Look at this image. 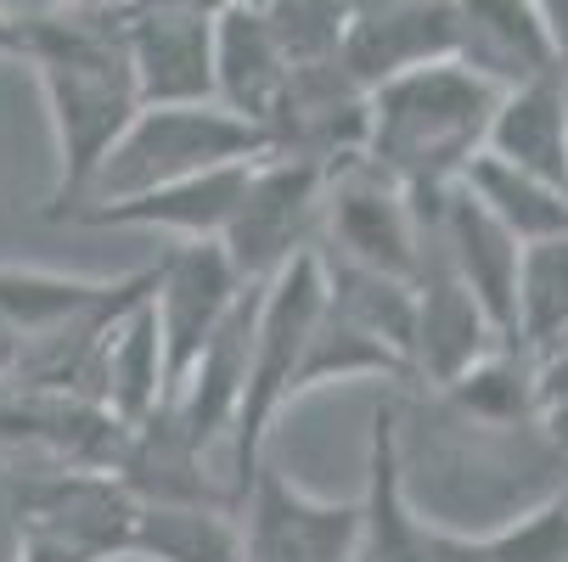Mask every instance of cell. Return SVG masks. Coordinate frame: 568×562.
I'll return each mask as SVG.
<instances>
[{
	"instance_id": "1",
	"label": "cell",
	"mask_w": 568,
	"mask_h": 562,
	"mask_svg": "<svg viewBox=\"0 0 568 562\" xmlns=\"http://www.w3.org/2000/svg\"><path fill=\"white\" fill-rule=\"evenodd\" d=\"M23 23V62L34 68L57 152L45 219H68L85 203L113 141L141 113V91L124 57L119 12H29Z\"/></svg>"
},
{
	"instance_id": "2",
	"label": "cell",
	"mask_w": 568,
	"mask_h": 562,
	"mask_svg": "<svg viewBox=\"0 0 568 562\" xmlns=\"http://www.w3.org/2000/svg\"><path fill=\"white\" fill-rule=\"evenodd\" d=\"M372 124H366V157L394 175L405 192H445L467 175V164L484 152L501 91L484 85L462 62H434L405 79L366 91Z\"/></svg>"
},
{
	"instance_id": "3",
	"label": "cell",
	"mask_w": 568,
	"mask_h": 562,
	"mask_svg": "<svg viewBox=\"0 0 568 562\" xmlns=\"http://www.w3.org/2000/svg\"><path fill=\"white\" fill-rule=\"evenodd\" d=\"M327 304V276L315 254H298L265 287H254L248 309V377H242V411L231 433V507L265 467V439L276 417L293 406V377L304 366V344L315 333V315Z\"/></svg>"
},
{
	"instance_id": "4",
	"label": "cell",
	"mask_w": 568,
	"mask_h": 562,
	"mask_svg": "<svg viewBox=\"0 0 568 562\" xmlns=\"http://www.w3.org/2000/svg\"><path fill=\"white\" fill-rule=\"evenodd\" d=\"M265 152H271V135L248 119L225 113L220 102L141 108L130 119V130L113 141V152L102 157V170H97V181H91L79 208L113 203V197H130V192H152V186H170V181H186V175H203V170L254 164Z\"/></svg>"
},
{
	"instance_id": "5",
	"label": "cell",
	"mask_w": 568,
	"mask_h": 562,
	"mask_svg": "<svg viewBox=\"0 0 568 562\" xmlns=\"http://www.w3.org/2000/svg\"><path fill=\"white\" fill-rule=\"evenodd\" d=\"M12 562H130L141 501L113 472H23L7 490Z\"/></svg>"
},
{
	"instance_id": "6",
	"label": "cell",
	"mask_w": 568,
	"mask_h": 562,
	"mask_svg": "<svg viewBox=\"0 0 568 562\" xmlns=\"http://www.w3.org/2000/svg\"><path fill=\"white\" fill-rule=\"evenodd\" d=\"M327 175L304 157L265 152L248 170V186L236 197V214L220 236L236 276L248 287H265L276 270H287L298 254H315L321 243V203H327Z\"/></svg>"
},
{
	"instance_id": "7",
	"label": "cell",
	"mask_w": 568,
	"mask_h": 562,
	"mask_svg": "<svg viewBox=\"0 0 568 562\" xmlns=\"http://www.w3.org/2000/svg\"><path fill=\"white\" fill-rule=\"evenodd\" d=\"M321 254L349 259L377 276L417 282L423 265V214L417 197L394 175H383L372 157L327 175V203H321Z\"/></svg>"
},
{
	"instance_id": "8",
	"label": "cell",
	"mask_w": 568,
	"mask_h": 562,
	"mask_svg": "<svg viewBox=\"0 0 568 562\" xmlns=\"http://www.w3.org/2000/svg\"><path fill=\"white\" fill-rule=\"evenodd\" d=\"M124 422L85 394L0 382V456L23 472H113Z\"/></svg>"
},
{
	"instance_id": "9",
	"label": "cell",
	"mask_w": 568,
	"mask_h": 562,
	"mask_svg": "<svg viewBox=\"0 0 568 562\" xmlns=\"http://www.w3.org/2000/svg\"><path fill=\"white\" fill-rule=\"evenodd\" d=\"M242 512V562H355L361 495L333 501L315 495L282 467H260L236 501Z\"/></svg>"
},
{
	"instance_id": "10",
	"label": "cell",
	"mask_w": 568,
	"mask_h": 562,
	"mask_svg": "<svg viewBox=\"0 0 568 562\" xmlns=\"http://www.w3.org/2000/svg\"><path fill=\"white\" fill-rule=\"evenodd\" d=\"M254 287L236 276L231 254L220 243H175L164 259L152 265V320H158V344H164V366H170V388L181 382V371L209 349V338L242 309Z\"/></svg>"
},
{
	"instance_id": "11",
	"label": "cell",
	"mask_w": 568,
	"mask_h": 562,
	"mask_svg": "<svg viewBox=\"0 0 568 562\" xmlns=\"http://www.w3.org/2000/svg\"><path fill=\"white\" fill-rule=\"evenodd\" d=\"M119 34L135 73L141 108H192L214 102V23L175 7H146V0H119Z\"/></svg>"
},
{
	"instance_id": "12",
	"label": "cell",
	"mask_w": 568,
	"mask_h": 562,
	"mask_svg": "<svg viewBox=\"0 0 568 562\" xmlns=\"http://www.w3.org/2000/svg\"><path fill=\"white\" fill-rule=\"evenodd\" d=\"M456 12V62L496 91L535 85L562 73L557 34L540 0H450Z\"/></svg>"
},
{
	"instance_id": "13",
	"label": "cell",
	"mask_w": 568,
	"mask_h": 562,
	"mask_svg": "<svg viewBox=\"0 0 568 562\" xmlns=\"http://www.w3.org/2000/svg\"><path fill=\"white\" fill-rule=\"evenodd\" d=\"M254 164H260V157H254ZM254 164H225V170H203V175L152 186V192H130V197H113V203H91V208H79L68 225L164 231V236H175V243H220Z\"/></svg>"
},
{
	"instance_id": "14",
	"label": "cell",
	"mask_w": 568,
	"mask_h": 562,
	"mask_svg": "<svg viewBox=\"0 0 568 562\" xmlns=\"http://www.w3.org/2000/svg\"><path fill=\"white\" fill-rule=\"evenodd\" d=\"M507 338L490 327V315L473 304V293L450 276V265L439 259V248L423 231V265H417V327H412V377H428L439 394L478 366L490 349H501Z\"/></svg>"
},
{
	"instance_id": "15",
	"label": "cell",
	"mask_w": 568,
	"mask_h": 562,
	"mask_svg": "<svg viewBox=\"0 0 568 562\" xmlns=\"http://www.w3.org/2000/svg\"><path fill=\"white\" fill-rule=\"evenodd\" d=\"M338 62L361 91H377L388 79H405V73L434 68V62H456L450 0H399V7L355 12Z\"/></svg>"
},
{
	"instance_id": "16",
	"label": "cell",
	"mask_w": 568,
	"mask_h": 562,
	"mask_svg": "<svg viewBox=\"0 0 568 562\" xmlns=\"http://www.w3.org/2000/svg\"><path fill=\"white\" fill-rule=\"evenodd\" d=\"M355 562H439L434 523L417 518L412 495H405V450H399V417H394V406H377L372 411Z\"/></svg>"
},
{
	"instance_id": "17",
	"label": "cell",
	"mask_w": 568,
	"mask_h": 562,
	"mask_svg": "<svg viewBox=\"0 0 568 562\" xmlns=\"http://www.w3.org/2000/svg\"><path fill=\"white\" fill-rule=\"evenodd\" d=\"M287 79H293V62L276 45V34H271L260 7L242 0V7H231L214 23V102L225 113L265 130L271 113L287 96Z\"/></svg>"
},
{
	"instance_id": "18",
	"label": "cell",
	"mask_w": 568,
	"mask_h": 562,
	"mask_svg": "<svg viewBox=\"0 0 568 562\" xmlns=\"http://www.w3.org/2000/svg\"><path fill=\"white\" fill-rule=\"evenodd\" d=\"M146 293L124 315H113V327L97 344V366H91V399L108 406L124 428L152 417L170 399V366H164V344H158V320H152Z\"/></svg>"
},
{
	"instance_id": "19",
	"label": "cell",
	"mask_w": 568,
	"mask_h": 562,
	"mask_svg": "<svg viewBox=\"0 0 568 562\" xmlns=\"http://www.w3.org/2000/svg\"><path fill=\"white\" fill-rule=\"evenodd\" d=\"M484 157L568 186V68L535 79V85L501 91L490 135H484Z\"/></svg>"
},
{
	"instance_id": "20",
	"label": "cell",
	"mask_w": 568,
	"mask_h": 562,
	"mask_svg": "<svg viewBox=\"0 0 568 562\" xmlns=\"http://www.w3.org/2000/svg\"><path fill=\"white\" fill-rule=\"evenodd\" d=\"M130 562H242V518L225 501L141 507Z\"/></svg>"
},
{
	"instance_id": "21",
	"label": "cell",
	"mask_w": 568,
	"mask_h": 562,
	"mask_svg": "<svg viewBox=\"0 0 568 562\" xmlns=\"http://www.w3.org/2000/svg\"><path fill=\"white\" fill-rule=\"evenodd\" d=\"M467 197L490 214L501 231H513L518 243H551V236H568V186L524 175L513 164H496V157H473L462 175Z\"/></svg>"
},
{
	"instance_id": "22",
	"label": "cell",
	"mask_w": 568,
	"mask_h": 562,
	"mask_svg": "<svg viewBox=\"0 0 568 562\" xmlns=\"http://www.w3.org/2000/svg\"><path fill=\"white\" fill-rule=\"evenodd\" d=\"M355 377H383V382H399L412 377V366H405L399 349H388L377 333H366L355 315H344L333 298L321 304L315 315V333L304 344V366L293 377V399L327 388V382H355Z\"/></svg>"
},
{
	"instance_id": "23",
	"label": "cell",
	"mask_w": 568,
	"mask_h": 562,
	"mask_svg": "<svg viewBox=\"0 0 568 562\" xmlns=\"http://www.w3.org/2000/svg\"><path fill=\"white\" fill-rule=\"evenodd\" d=\"M507 344L524 349L535 366L568 344V236H551V243H529L524 248Z\"/></svg>"
},
{
	"instance_id": "24",
	"label": "cell",
	"mask_w": 568,
	"mask_h": 562,
	"mask_svg": "<svg viewBox=\"0 0 568 562\" xmlns=\"http://www.w3.org/2000/svg\"><path fill=\"white\" fill-rule=\"evenodd\" d=\"M456 406L478 422H496V428H513V422H529L540 417V382H535V360L513 344L490 349L478 366H467L450 388H445Z\"/></svg>"
},
{
	"instance_id": "25",
	"label": "cell",
	"mask_w": 568,
	"mask_h": 562,
	"mask_svg": "<svg viewBox=\"0 0 568 562\" xmlns=\"http://www.w3.org/2000/svg\"><path fill=\"white\" fill-rule=\"evenodd\" d=\"M260 12H265V23L293 68L338 62L349 18H355L349 0H260Z\"/></svg>"
},
{
	"instance_id": "26",
	"label": "cell",
	"mask_w": 568,
	"mask_h": 562,
	"mask_svg": "<svg viewBox=\"0 0 568 562\" xmlns=\"http://www.w3.org/2000/svg\"><path fill=\"white\" fill-rule=\"evenodd\" d=\"M535 382H540V411H551V406H568V344L535 366Z\"/></svg>"
},
{
	"instance_id": "27",
	"label": "cell",
	"mask_w": 568,
	"mask_h": 562,
	"mask_svg": "<svg viewBox=\"0 0 568 562\" xmlns=\"http://www.w3.org/2000/svg\"><path fill=\"white\" fill-rule=\"evenodd\" d=\"M23 34H29V23L0 7V62H23Z\"/></svg>"
},
{
	"instance_id": "28",
	"label": "cell",
	"mask_w": 568,
	"mask_h": 562,
	"mask_svg": "<svg viewBox=\"0 0 568 562\" xmlns=\"http://www.w3.org/2000/svg\"><path fill=\"white\" fill-rule=\"evenodd\" d=\"M146 7H175V12H197V18H225L242 0H146Z\"/></svg>"
},
{
	"instance_id": "29",
	"label": "cell",
	"mask_w": 568,
	"mask_h": 562,
	"mask_svg": "<svg viewBox=\"0 0 568 562\" xmlns=\"http://www.w3.org/2000/svg\"><path fill=\"white\" fill-rule=\"evenodd\" d=\"M18 377V338L7 327V315H0V382H12Z\"/></svg>"
},
{
	"instance_id": "30",
	"label": "cell",
	"mask_w": 568,
	"mask_h": 562,
	"mask_svg": "<svg viewBox=\"0 0 568 562\" xmlns=\"http://www.w3.org/2000/svg\"><path fill=\"white\" fill-rule=\"evenodd\" d=\"M119 0H40V12H113Z\"/></svg>"
},
{
	"instance_id": "31",
	"label": "cell",
	"mask_w": 568,
	"mask_h": 562,
	"mask_svg": "<svg viewBox=\"0 0 568 562\" xmlns=\"http://www.w3.org/2000/svg\"><path fill=\"white\" fill-rule=\"evenodd\" d=\"M540 422L551 428V439H557V445H568V406H551V411H540Z\"/></svg>"
},
{
	"instance_id": "32",
	"label": "cell",
	"mask_w": 568,
	"mask_h": 562,
	"mask_svg": "<svg viewBox=\"0 0 568 562\" xmlns=\"http://www.w3.org/2000/svg\"><path fill=\"white\" fill-rule=\"evenodd\" d=\"M377 7H399V0H349V12H377Z\"/></svg>"
},
{
	"instance_id": "33",
	"label": "cell",
	"mask_w": 568,
	"mask_h": 562,
	"mask_svg": "<svg viewBox=\"0 0 568 562\" xmlns=\"http://www.w3.org/2000/svg\"><path fill=\"white\" fill-rule=\"evenodd\" d=\"M248 7H260V0H248Z\"/></svg>"
}]
</instances>
